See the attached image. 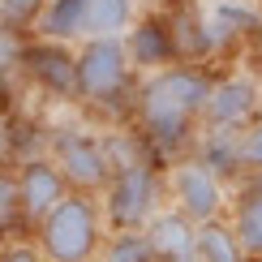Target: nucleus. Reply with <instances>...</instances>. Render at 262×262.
<instances>
[{"instance_id":"obj_12","label":"nucleus","mask_w":262,"mask_h":262,"mask_svg":"<svg viewBox=\"0 0 262 262\" xmlns=\"http://www.w3.org/2000/svg\"><path fill=\"white\" fill-rule=\"evenodd\" d=\"M142 232H146L150 249H155V262H193V249H198V224H193L189 215H181V211H155Z\"/></svg>"},{"instance_id":"obj_2","label":"nucleus","mask_w":262,"mask_h":262,"mask_svg":"<svg viewBox=\"0 0 262 262\" xmlns=\"http://www.w3.org/2000/svg\"><path fill=\"white\" fill-rule=\"evenodd\" d=\"M103 206L95 193H64L56 211H48L30 228L35 245L48 262H95L103 249Z\"/></svg>"},{"instance_id":"obj_11","label":"nucleus","mask_w":262,"mask_h":262,"mask_svg":"<svg viewBox=\"0 0 262 262\" xmlns=\"http://www.w3.org/2000/svg\"><path fill=\"white\" fill-rule=\"evenodd\" d=\"M125 52H129V64L142 73H155V69H168L177 64V35H172L168 21L159 17H146V21H134L125 30Z\"/></svg>"},{"instance_id":"obj_15","label":"nucleus","mask_w":262,"mask_h":262,"mask_svg":"<svg viewBox=\"0 0 262 262\" xmlns=\"http://www.w3.org/2000/svg\"><path fill=\"white\" fill-rule=\"evenodd\" d=\"M193 262H245V249L236 241V232L220 220L198 224V249H193Z\"/></svg>"},{"instance_id":"obj_9","label":"nucleus","mask_w":262,"mask_h":262,"mask_svg":"<svg viewBox=\"0 0 262 262\" xmlns=\"http://www.w3.org/2000/svg\"><path fill=\"white\" fill-rule=\"evenodd\" d=\"M172 202L193 224H211V220H220L224 185L202 159H181V163H172Z\"/></svg>"},{"instance_id":"obj_13","label":"nucleus","mask_w":262,"mask_h":262,"mask_svg":"<svg viewBox=\"0 0 262 262\" xmlns=\"http://www.w3.org/2000/svg\"><path fill=\"white\" fill-rule=\"evenodd\" d=\"M262 26L258 9L249 0H215V9L202 17V35H206V48H220L228 39H241V35H254Z\"/></svg>"},{"instance_id":"obj_22","label":"nucleus","mask_w":262,"mask_h":262,"mask_svg":"<svg viewBox=\"0 0 262 262\" xmlns=\"http://www.w3.org/2000/svg\"><path fill=\"white\" fill-rule=\"evenodd\" d=\"M5 142H9V125H5V116H0V155H5Z\"/></svg>"},{"instance_id":"obj_3","label":"nucleus","mask_w":262,"mask_h":262,"mask_svg":"<svg viewBox=\"0 0 262 262\" xmlns=\"http://www.w3.org/2000/svg\"><path fill=\"white\" fill-rule=\"evenodd\" d=\"M134 21H138V5L134 0H48L30 35L78 48V43H86V39L125 35Z\"/></svg>"},{"instance_id":"obj_19","label":"nucleus","mask_w":262,"mask_h":262,"mask_svg":"<svg viewBox=\"0 0 262 262\" xmlns=\"http://www.w3.org/2000/svg\"><path fill=\"white\" fill-rule=\"evenodd\" d=\"M43 5H48V0H0V30H13V35L35 30Z\"/></svg>"},{"instance_id":"obj_1","label":"nucleus","mask_w":262,"mask_h":262,"mask_svg":"<svg viewBox=\"0 0 262 262\" xmlns=\"http://www.w3.org/2000/svg\"><path fill=\"white\" fill-rule=\"evenodd\" d=\"M206 95H211V78L185 60L146 73L134 91V116L142 138L155 150H177L181 142H189L193 121L206 112Z\"/></svg>"},{"instance_id":"obj_17","label":"nucleus","mask_w":262,"mask_h":262,"mask_svg":"<svg viewBox=\"0 0 262 262\" xmlns=\"http://www.w3.org/2000/svg\"><path fill=\"white\" fill-rule=\"evenodd\" d=\"M95 262H155V249H150L146 232H112L99 249V258Z\"/></svg>"},{"instance_id":"obj_14","label":"nucleus","mask_w":262,"mask_h":262,"mask_svg":"<svg viewBox=\"0 0 262 262\" xmlns=\"http://www.w3.org/2000/svg\"><path fill=\"white\" fill-rule=\"evenodd\" d=\"M215 177L241 168V129H228V125H211L202 138V155H198Z\"/></svg>"},{"instance_id":"obj_23","label":"nucleus","mask_w":262,"mask_h":262,"mask_svg":"<svg viewBox=\"0 0 262 262\" xmlns=\"http://www.w3.org/2000/svg\"><path fill=\"white\" fill-rule=\"evenodd\" d=\"M254 193H258V198H262V181H258V189H254Z\"/></svg>"},{"instance_id":"obj_16","label":"nucleus","mask_w":262,"mask_h":262,"mask_svg":"<svg viewBox=\"0 0 262 262\" xmlns=\"http://www.w3.org/2000/svg\"><path fill=\"white\" fill-rule=\"evenodd\" d=\"M232 232L241 241L245 258H262V198L254 189L236 202V220H232Z\"/></svg>"},{"instance_id":"obj_6","label":"nucleus","mask_w":262,"mask_h":262,"mask_svg":"<svg viewBox=\"0 0 262 262\" xmlns=\"http://www.w3.org/2000/svg\"><path fill=\"white\" fill-rule=\"evenodd\" d=\"M48 155L56 159V168L64 172L73 193H95L99 198L107 189V181H112V172H116L107 142L86 134V129H60V134H52Z\"/></svg>"},{"instance_id":"obj_20","label":"nucleus","mask_w":262,"mask_h":262,"mask_svg":"<svg viewBox=\"0 0 262 262\" xmlns=\"http://www.w3.org/2000/svg\"><path fill=\"white\" fill-rule=\"evenodd\" d=\"M241 168L262 172V121L241 129Z\"/></svg>"},{"instance_id":"obj_21","label":"nucleus","mask_w":262,"mask_h":262,"mask_svg":"<svg viewBox=\"0 0 262 262\" xmlns=\"http://www.w3.org/2000/svg\"><path fill=\"white\" fill-rule=\"evenodd\" d=\"M0 262H48V258L39 254L35 241H13V245L0 249Z\"/></svg>"},{"instance_id":"obj_10","label":"nucleus","mask_w":262,"mask_h":262,"mask_svg":"<svg viewBox=\"0 0 262 262\" xmlns=\"http://www.w3.org/2000/svg\"><path fill=\"white\" fill-rule=\"evenodd\" d=\"M262 107V91L254 78H245V73H232V78H220L211 82V95H206V121L211 125H228L236 129L241 121H249Z\"/></svg>"},{"instance_id":"obj_8","label":"nucleus","mask_w":262,"mask_h":262,"mask_svg":"<svg viewBox=\"0 0 262 262\" xmlns=\"http://www.w3.org/2000/svg\"><path fill=\"white\" fill-rule=\"evenodd\" d=\"M17 172V198H21V220L26 228H35L48 211H56V202H64L69 181L56 168L52 155H26L21 163H13Z\"/></svg>"},{"instance_id":"obj_18","label":"nucleus","mask_w":262,"mask_h":262,"mask_svg":"<svg viewBox=\"0 0 262 262\" xmlns=\"http://www.w3.org/2000/svg\"><path fill=\"white\" fill-rule=\"evenodd\" d=\"M13 228H26V220H21V198H17V172L0 163V236H9Z\"/></svg>"},{"instance_id":"obj_5","label":"nucleus","mask_w":262,"mask_h":262,"mask_svg":"<svg viewBox=\"0 0 262 262\" xmlns=\"http://www.w3.org/2000/svg\"><path fill=\"white\" fill-rule=\"evenodd\" d=\"M103 206V224L112 232H138L150 224V215L159 211V177L146 159H129L116 163L107 189L99 193Z\"/></svg>"},{"instance_id":"obj_7","label":"nucleus","mask_w":262,"mask_h":262,"mask_svg":"<svg viewBox=\"0 0 262 262\" xmlns=\"http://www.w3.org/2000/svg\"><path fill=\"white\" fill-rule=\"evenodd\" d=\"M17 64L35 86L52 95V99H78V56L69 43L52 39H30L17 48Z\"/></svg>"},{"instance_id":"obj_4","label":"nucleus","mask_w":262,"mask_h":262,"mask_svg":"<svg viewBox=\"0 0 262 262\" xmlns=\"http://www.w3.org/2000/svg\"><path fill=\"white\" fill-rule=\"evenodd\" d=\"M78 56V103L86 107H116L125 103L134 86V64L125 52V35L112 39H86L73 48Z\"/></svg>"}]
</instances>
